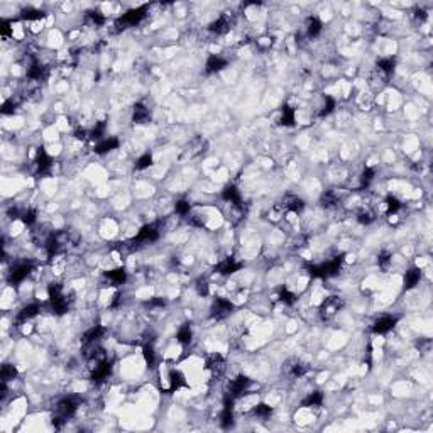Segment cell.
Here are the masks:
<instances>
[{
  "label": "cell",
  "mask_w": 433,
  "mask_h": 433,
  "mask_svg": "<svg viewBox=\"0 0 433 433\" xmlns=\"http://www.w3.org/2000/svg\"><path fill=\"white\" fill-rule=\"evenodd\" d=\"M396 323H398L396 316H392L391 313H384V315H379V318L374 320V323H372L371 329L376 335H384V334H387V332H391L392 329H394Z\"/></svg>",
  "instance_id": "6da1fadb"
},
{
  "label": "cell",
  "mask_w": 433,
  "mask_h": 433,
  "mask_svg": "<svg viewBox=\"0 0 433 433\" xmlns=\"http://www.w3.org/2000/svg\"><path fill=\"white\" fill-rule=\"evenodd\" d=\"M151 166H153V154L144 153L142 156H139V158H137V161H135V164H134V168L137 171H144V169L151 168Z\"/></svg>",
  "instance_id": "7a4b0ae2"
}]
</instances>
